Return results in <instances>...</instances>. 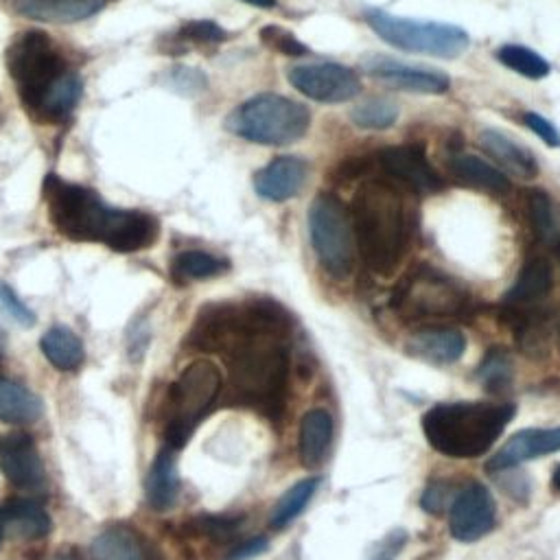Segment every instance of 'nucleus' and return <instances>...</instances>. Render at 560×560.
Wrapping results in <instances>:
<instances>
[{
    "instance_id": "nucleus-21",
    "label": "nucleus",
    "mask_w": 560,
    "mask_h": 560,
    "mask_svg": "<svg viewBox=\"0 0 560 560\" xmlns=\"http://www.w3.org/2000/svg\"><path fill=\"white\" fill-rule=\"evenodd\" d=\"M109 0H15L20 15L50 24H72L98 13Z\"/></svg>"
},
{
    "instance_id": "nucleus-47",
    "label": "nucleus",
    "mask_w": 560,
    "mask_h": 560,
    "mask_svg": "<svg viewBox=\"0 0 560 560\" xmlns=\"http://www.w3.org/2000/svg\"><path fill=\"white\" fill-rule=\"evenodd\" d=\"M52 560H79L74 553H57Z\"/></svg>"
},
{
    "instance_id": "nucleus-44",
    "label": "nucleus",
    "mask_w": 560,
    "mask_h": 560,
    "mask_svg": "<svg viewBox=\"0 0 560 560\" xmlns=\"http://www.w3.org/2000/svg\"><path fill=\"white\" fill-rule=\"evenodd\" d=\"M267 549H269L267 536H256V538H249V540L236 545L223 560H254V558L262 556Z\"/></svg>"
},
{
    "instance_id": "nucleus-22",
    "label": "nucleus",
    "mask_w": 560,
    "mask_h": 560,
    "mask_svg": "<svg viewBox=\"0 0 560 560\" xmlns=\"http://www.w3.org/2000/svg\"><path fill=\"white\" fill-rule=\"evenodd\" d=\"M175 448L166 446L162 448L147 475V501L153 510L164 512L171 510L177 501L179 494V472H177V462L173 455Z\"/></svg>"
},
{
    "instance_id": "nucleus-35",
    "label": "nucleus",
    "mask_w": 560,
    "mask_h": 560,
    "mask_svg": "<svg viewBox=\"0 0 560 560\" xmlns=\"http://www.w3.org/2000/svg\"><path fill=\"white\" fill-rule=\"evenodd\" d=\"M243 514H203L184 525V532L190 536H203L212 540L230 538L243 523Z\"/></svg>"
},
{
    "instance_id": "nucleus-30",
    "label": "nucleus",
    "mask_w": 560,
    "mask_h": 560,
    "mask_svg": "<svg viewBox=\"0 0 560 560\" xmlns=\"http://www.w3.org/2000/svg\"><path fill=\"white\" fill-rule=\"evenodd\" d=\"M317 488H319V477H306V479H300L298 483H293L273 505L269 525L273 529H284L287 525H291L306 510V505L311 503Z\"/></svg>"
},
{
    "instance_id": "nucleus-18",
    "label": "nucleus",
    "mask_w": 560,
    "mask_h": 560,
    "mask_svg": "<svg viewBox=\"0 0 560 560\" xmlns=\"http://www.w3.org/2000/svg\"><path fill=\"white\" fill-rule=\"evenodd\" d=\"M83 94V81L74 70H66L39 98L37 103L28 109V114L44 122V125H55V122H63L72 109L77 107V103L81 101Z\"/></svg>"
},
{
    "instance_id": "nucleus-13",
    "label": "nucleus",
    "mask_w": 560,
    "mask_h": 560,
    "mask_svg": "<svg viewBox=\"0 0 560 560\" xmlns=\"http://www.w3.org/2000/svg\"><path fill=\"white\" fill-rule=\"evenodd\" d=\"M361 68L383 81L394 85L396 90L405 92H416V94H444L451 85L448 77L424 66H409L398 59L381 57V55H370L361 61Z\"/></svg>"
},
{
    "instance_id": "nucleus-40",
    "label": "nucleus",
    "mask_w": 560,
    "mask_h": 560,
    "mask_svg": "<svg viewBox=\"0 0 560 560\" xmlns=\"http://www.w3.org/2000/svg\"><path fill=\"white\" fill-rule=\"evenodd\" d=\"M523 122L527 125V129H532L545 144L549 147H560V131L553 127L551 120H547L545 116L536 114V112H525L523 114Z\"/></svg>"
},
{
    "instance_id": "nucleus-45",
    "label": "nucleus",
    "mask_w": 560,
    "mask_h": 560,
    "mask_svg": "<svg viewBox=\"0 0 560 560\" xmlns=\"http://www.w3.org/2000/svg\"><path fill=\"white\" fill-rule=\"evenodd\" d=\"M247 4H254V7H260V9H271L276 7V0H243Z\"/></svg>"
},
{
    "instance_id": "nucleus-9",
    "label": "nucleus",
    "mask_w": 560,
    "mask_h": 560,
    "mask_svg": "<svg viewBox=\"0 0 560 560\" xmlns=\"http://www.w3.org/2000/svg\"><path fill=\"white\" fill-rule=\"evenodd\" d=\"M468 306L470 298L466 291L455 280L431 267L413 269L400 280L392 295V308H396L400 317L413 322L459 317Z\"/></svg>"
},
{
    "instance_id": "nucleus-36",
    "label": "nucleus",
    "mask_w": 560,
    "mask_h": 560,
    "mask_svg": "<svg viewBox=\"0 0 560 560\" xmlns=\"http://www.w3.org/2000/svg\"><path fill=\"white\" fill-rule=\"evenodd\" d=\"M527 212H529V221L536 230V234L542 241H556L558 232H556V221H553V208H551V199L547 197L545 190H529L527 195Z\"/></svg>"
},
{
    "instance_id": "nucleus-16",
    "label": "nucleus",
    "mask_w": 560,
    "mask_h": 560,
    "mask_svg": "<svg viewBox=\"0 0 560 560\" xmlns=\"http://www.w3.org/2000/svg\"><path fill=\"white\" fill-rule=\"evenodd\" d=\"M560 451V427L553 429H523L514 433L486 464L488 470H508L527 459Z\"/></svg>"
},
{
    "instance_id": "nucleus-32",
    "label": "nucleus",
    "mask_w": 560,
    "mask_h": 560,
    "mask_svg": "<svg viewBox=\"0 0 560 560\" xmlns=\"http://www.w3.org/2000/svg\"><path fill=\"white\" fill-rule=\"evenodd\" d=\"M396 118H398L396 103L389 98H383V96L368 98V101L359 103L357 107H352V112H350L352 125H357L361 129H370V131L387 129L396 122Z\"/></svg>"
},
{
    "instance_id": "nucleus-39",
    "label": "nucleus",
    "mask_w": 560,
    "mask_h": 560,
    "mask_svg": "<svg viewBox=\"0 0 560 560\" xmlns=\"http://www.w3.org/2000/svg\"><path fill=\"white\" fill-rule=\"evenodd\" d=\"M0 306L2 311L13 319L18 322L20 326H33L35 324V313L18 298V293L0 280Z\"/></svg>"
},
{
    "instance_id": "nucleus-6",
    "label": "nucleus",
    "mask_w": 560,
    "mask_h": 560,
    "mask_svg": "<svg viewBox=\"0 0 560 560\" xmlns=\"http://www.w3.org/2000/svg\"><path fill=\"white\" fill-rule=\"evenodd\" d=\"M223 385V376L212 361L199 359L184 368L171 385L164 405V438L171 448H182L197 424L212 409Z\"/></svg>"
},
{
    "instance_id": "nucleus-27",
    "label": "nucleus",
    "mask_w": 560,
    "mask_h": 560,
    "mask_svg": "<svg viewBox=\"0 0 560 560\" xmlns=\"http://www.w3.org/2000/svg\"><path fill=\"white\" fill-rule=\"evenodd\" d=\"M44 413V402L22 383L0 376V420L9 424H31Z\"/></svg>"
},
{
    "instance_id": "nucleus-20",
    "label": "nucleus",
    "mask_w": 560,
    "mask_h": 560,
    "mask_svg": "<svg viewBox=\"0 0 560 560\" xmlns=\"http://www.w3.org/2000/svg\"><path fill=\"white\" fill-rule=\"evenodd\" d=\"M479 147L510 175H516L521 179H532L538 175V162L534 153L503 131L483 129L479 133Z\"/></svg>"
},
{
    "instance_id": "nucleus-37",
    "label": "nucleus",
    "mask_w": 560,
    "mask_h": 560,
    "mask_svg": "<svg viewBox=\"0 0 560 560\" xmlns=\"http://www.w3.org/2000/svg\"><path fill=\"white\" fill-rule=\"evenodd\" d=\"M177 39L192 44H221L230 39V33L212 20H190L177 31Z\"/></svg>"
},
{
    "instance_id": "nucleus-50",
    "label": "nucleus",
    "mask_w": 560,
    "mask_h": 560,
    "mask_svg": "<svg viewBox=\"0 0 560 560\" xmlns=\"http://www.w3.org/2000/svg\"><path fill=\"white\" fill-rule=\"evenodd\" d=\"M2 536H4V529H2V523H0V542H2Z\"/></svg>"
},
{
    "instance_id": "nucleus-38",
    "label": "nucleus",
    "mask_w": 560,
    "mask_h": 560,
    "mask_svg": "<svg viewBox=\"0 0 560 560\" xmlns=\"http://www.w3.org/2000/svg\"><path fill=\"white\" fill-rule=\"evenodd\" d=\"M260 42L280 52V55H291V57H302L308 52V48L291 33V31H284L282 26H276V24H269V26H262L260 28Z\"/></svg>"
},
{
    "instance_id": "nucleus-17",
    "label": "nucleus",
    "mask_w": 560,
    "mask_h": 560,
    "mask_svg": "<svg viewBox=\"0 0 560 560\" xmlns=\"http://www.w3.org/2000/svg\"><path fill=\"white\" fill-rule=\"evenodd\" d=\"M308 166L298 155H280L254 175L256 192L267 201H287L300 192Z\"/></svg>"
},
{
    "instance_id": "nucleus-14",
    "label": "nucleus",
    "mask_w": 560,
    "mask_h": 560,
    "mask_svg": "<svg viewBox=\"0 0 560 560\" xmlns=\"http://www.w3.org/2000/svg\"><path fill=\"white\" fill-rule=\"evenodd\" d=\"M381 168L394 177L400 186L416 192H438L442 188V177L427 162V155L416 144L387 147L378 153Z\"/></svg>"
},
{
    "instance_id": "nucleus-3",
    "label": "nucleus",
    "mask_w": 560,
    "mask_h": 560,
    "mask_svg": "<svg viewBox=\"0 0 560 560\" xmlns=\"http://www.w3.org/2000/svg\"><path fill=\"white\" fill-rule=\"evenodd\" d=\"M514 413L512 402H438L422 416V431L438 453L453 459H472L490 451Z\"/></svg>"
},
{
    "instance_id": "nucleus-12",
    "label": "nucleus",
    "mask_w": 560,
    "mask_h": 560,
    "mask_svg": "<svg viewBox=\"0 0 560 560\" xmlns=\"http://www.w3.org/2000/svg\"><path fill=\"white\" fill-rule=\"evenodd\" d=\"M497 525V508L490 490L479 481L466 483L448 508L451 536L462 542H472L490 534Z\"/></svg>"
},
{
    "instance_id": "nucleus-24",
    "label": "nucleus",
    "mask_w": 560,
    "mask_h": 560,
    "mask_svg": "<svg viewBox=\"0 0 560 560\" xmlns=\"http://www.w3.org/2000/svg\"><path fill=\"white\" fill-rule=\"evenodd\" d=\"M332 438V418L324 409H311L302 416L300 422V462L306 468H317L328 451Z\"/></svg>"
},
{
    "instance_id": "nucleus-41",
    "label": "nucleus",
    "mask_w": 560,
    "mask_h": 560,
    "mask_svg": "<svg viewBox=\"0 0 560 560\" xmlns=\"http://www.w3.org/2000/svg\"><path fill=\"white\" fill-rule=\"evenodd\" d=\"M405 542H407V532L396 527L385 538L378 540V545L374 547V551L368 560H394L400 553V549L405 547Z\"/></svg>"
},
{
    "instance_id": "nucleus-33",
    "label": "nucleus",
    "mask_w": 560,
    "mask_h": 560,
    "mask_svg": "<svg viewBox=\"0 0 560 560\" xmlns=\"http://www.w3.org/2000/svg\"><path fill=\"white\" fill-rule=\"evenodd\" d=\"M497 59L508 66L510 70L527 77V79H542L549 74V63L532 48L508 44L497 50Z\"/></svg>"
},
{
    "instance_id": "nucleus-46",
    "label": "nucleus",
    "mask_w": 560,
    "mask_h": 560,
    "mask_svg": "<svg viewBox=\"0 0 560 560\" xmlns=\"http://www.w3.org/2000/svg\"><path fill=\"white\" fill-rule=\"evenodd\" d=\"M551 483H553L556 490H560V464L556 466V470H553V475H551Z\"/></svg>"
},
{
    "instance_id": "nucleus-48",
    "label": "nucleus",
    "mask_w": 560,
    "mask_h": 560,
    "mask_svg": "<svg viewBox=\"0 0 560 560\" xmlns=\"http://www.w3.org/2000/svg\"><path fill=\"white\" fill-rule=\"evenodd\" d=\"M4 346H7V335H4V330H2V326H0V357H2V352H4Z\"/></svg>"
},
{
    "instance_id": "nucleus-2",
    "label": "nucleus",
    "mask_w": 560,
    "mask_h": 560,
    "mask_svg": "<svg viewBox=\"0 0 560 560\" xmlns=\"http://www.w3.org/2000/svg\"><path fill=\"white\" fill-rule=\"evenodd\" d=\"M350 223L365 265L383 276L392 273L411 234V208L405 192L385 179L363 182L350 203Z\"/></svg>"
},
{
    "instance_id": "nucleus-11",
    "label": "nucleus",
    "mask_w": 560,
    "mask_h": 560,
    "mask_svg": "<svg viewBox=\"0 0 560 560\" xmlns=\"http://www.w3.org/2000/svg\"><path fill=\"white\" fill-rule=\"evenodd\" d=\"M289 83L306 98L319 103H343L359 94V74L341 63H306L287 72Z\"/></svg>"
},
{
    "instance_id": "nucleus-15",
    "label": "nucleus",
    "mask_w": 560,
    "mask_h": 560,
    "mask_svg": "<svg viewBox=\"0 0 560 560\" xmlns=\"http://www.w3.org/2000/svg\"><path fill=\"white\" fill-rule=\"evenodd\" d=\"M0 470L15 488L37 490L44 486V464L28 433L0 438Z\"/></svg>"
},
{
    "instance_id": "nucleus-1",
    "label": "nucleus",
    "mask_w": 560,
    "mask_h": 560,
    "mask_svg": "<svg viewBox=\"0 0 560 560\" xmlns=\"http://www.w3.org/2000/svg\"><path fill=\"white\" fill-rule=\"evenodd\" d=\"M44 197L50 223L74 241L103 243L114 252L129 254L151 247L160 234L153 214L112 208L92 188L70 184L55 173L44 179Z\"/></svg>"
},
{
    "instance_id": "nucleus-4",
    "label": "nucleus",
    "mask_w": 560,
    "mask_h": 560,
    "mask_svg": "<svg viewBox=\"0 0 560 560\" xmlns=\"http://www.w3.org/2000/svg\"><path fill=\"white\" fill-rule=\"evenodd\" d=\"M230 365V385L236 398L278 420L284 409L289 381V350L280 343V335H254L225 354Z\"/></svg>"
},
{
    "instance_id": "nucleus-7",
    "label": "nucleus",
    "mask_w": 560,
    "mask_h": 560,
    "mask_svg": "<svg viewBox=\"0 0 560 560\" xmlns=\"http://www.w3.org/2000/svg\"><path fill=\"white\" fill-rule=\"evenodd\" d=\"M368 26L389 46L409 50V52H422L431 57H444L455 59L459 57L468 44L470 37L462 26L444 24V22H418L400 15H392L381 9H368L365 11Z\"/></svg>"
},
{
    "instance_id": "nucleus-19",
    "label": "nucleus",
    "mask_w": 560,
    "mask_h": 560,
    "mask_svg": "<svg viewBox=\"0 0 560 560\" xmlns=\"http://www.w3.org/2000/svg\"><path fill=\"white\" fill-rule=\"evenodd\" d=\"M466 350V339L455 328H424L409 337L407 352L433 365H451Z\"/></svg>"
},
{
    "instance_id": "nucleus-23",
    "label": "nucleus",
    "mask_w": 560,
    "mask_h": 560,
    "mask_svg": "<svg viewBox=\"0 0 560 560\" xmlns=\"http://www.w3.org/2000/svg\"><path fill=\"white\" fill-rule=\"evenodd\" d=\"M92 560H149L147 545L129 525H109L90 545Z\"/></svg>"
},
{
    "instance_id": "nucleus-5",
    "label": "nucleus",
    "mask_w": 560,
    "mask_h": 560,
    "mask_svg": "<svg viewBox=\"0 0 560 560\" xmlns=\"http://www.w3.org/2000/svg\"><path fill=\"white\" fill-rule=\"evenodd\" d=\"M311 125L308 109L280 94H258L243 101L225 118V129L247 142L282 147L300 140Z\"/></svg>"
},
{
    "instance_id": "nucleus-8",
    "label": "nucleus",
    "mask_w": 560,
    "mask_h": 560,
    "mask_svg": "<svg viewBox=\"0 0 560 560\" xmlns=\"http://www.w3.org/2000/svg\"><path fill=\"white\" fill-rule=\"evenodd\" d=\"M7 70L26 109L68 70L55 42L44 31H22L7 48Z\"/></svg>"
},
{
    "instance_id": "nucleus-31",
    "label": "nucleus",
    "mask_w": 560,
    "mask_h": 560,
    "mask_svg": "<svg viewBox=\"0 0 560 560\" xmlns=\"http://www.w3.org/2000/svg\"><path fill=\"white\" fill-rule=\"evenodd\" d=\"M228 262L201 252V249H186L179 252L173 260H171V278L177 282H190V280H203V278H212L219 276L223 271H228Z\"/></svg>"
},
{
    "instance_id": "nucleus-10",
    "label": "nucleus",
    "mask_w": 560,
    "mask_h": 560,
    "mask_svg": "<svg viewBox=\"0 0 560 560\" xmlns=\"http://www.w3.org/2000/svg\"><path fill=\"white\" fill-rule=\"evenodd\" d=\"M308 236L322 267L346 278L354 269V232L343 203L328 192L315 197L308 210Z\"/></svg>"
},
{
    "instance_id": "nucleus-49",
    "label": "nucleus",
    "mask_w": 560,
    "mask_h": 560,
    "mask_svg": "<svg viewBox=\"0 0 560 560\" xmlns=\"http://www.w3.org/2000/svg\"><path fill=\"white\" fill-rule=\"evenodd\" d=\"M556 254H558V260H560V241L556 243Z\"/></svg>"
},
{
    "instance_id": "nucleus-28",
    "label": "nucleus",
    "mask_w": 560,
    "mask_h": 560,
    "mask_svg": "<svg viewBox=\"0 0 560 560\" xmlns=\"http://www.w3.org/2000/svg\"><path fill=\"white\" fill-rule=\"evenodd\" d=\"M39 348L48 363L61 372L77 370L85 361V348L79 335L68 326H50L42 339Z\"/></svg>"
},
{
    "instance_id": "nucleus-25",
    "label": "nucleus",
    "mask_w": 560,
    "mask_h": 560,
    "mask_svg": "<svg viewBox=\"0 0 560 560\" xmlns=\"http://www.w3.org/2000/svg\"><path fill=\"white\" fill-rule=\"evenodd\" d=\"M0 523L4 534L18 538H42L50 532V516L33 501L15 499L0 508Z\"/></svg>"
},
{
    "instance_id": "nucleus-26",
    "label": "nucleus",
    "mask_w": 560,
    "mask_h": 560,
    "mask_svg": "<svg viewBox=\"0 0 560 560\" xmlns=\"http://www.w3.org/2000/svg\"><path fill=\"white\" fill-rule=\"evenodd\" d=\"M551 284H553V273H551L547 258L534 256L523 265L514 284L508 289L505 304H510V306L534 304L551 291Z\"/></svg>"
},
{
    "instance_id": "nucleus-43",
    "label": "nucleus",
    "mask_w": 560,
    "mask_h": 560,
    "mask_svg": "<svg viewBox=\"0 0 560 560\" xmlns=\"http://www.w3.org/2000/svg\"><path fill=\"white\" fill-rule=\"evenodd\" d=\"M173 85L182 94H197L206 88V77L195 68H173Z\"/></svg>"
},
{
    "instance_id": "nucleus-42",
    "label": "nucleus",
    "mask_w": 560,
    "mask_h": 560,
    "mask_svg": "<svg viewBox=\"0 0 560 560\" xmlns=\"http://www.w3.org/2000/svg\"><path fill=\"white\" fill-rule=\"evenodd\" d=\"M446 499H448V483L435 479V481H429V486L424 488L420 497V505L429 514H440L446 508Z\"/></svg>"
},
{
    "instance_id": "nucleus-29",
    "label": "nucleus",
    "mask_w": 560,
    "mask_h": 560,
    "mask_svg": "<svg viewBox=\"0 0 560 560\" xmlns=\"http://www.w3.org/2000/svg\"><path fill=\"white\" fill-rule=\"evenodd\" d=\"M448 171L457 182L468 184L472 188H481V190H490V192H499V195L510 190L508 177L499 168H494L492 164H488L486 160H481L477 155H468V153L453 155L448 160Z\"/></svg>"
},
{
    "instance_id": "nucleus-34",
    "label": "nucleus",
    "mask_w": 560,
    "mask_h": 560,
    "mask_svg": "<svg viewBox=\"0 0 560 560\" xmlns=\"http://www.w3.org/2000/svg\"><path fill=\"white\" fill-rule=\"evenodd\" d=\"M512 359L503 348H490L477 368V378L486 389L499 392L512 383Z\"/></svg>"
}]
</instances>
